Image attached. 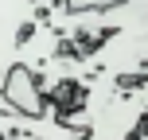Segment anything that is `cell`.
Returning <instances> with one entry per match:
<instances>
[{"instance_id":"1","label":"cell","mask_w":148,"mask_h":140,"mask_svg":"<svg viewBox=\"0 0 148 140\" xmlns=\"http://www.w3.org/2000/svg\"><path fill=\"white\" fill-rule=\"evenodd\" d=\"M0 94L12 105V113H20V117H47V113H55L51 105H47V97H43V86H39L35 70L20 66V62H12V66L4 70Z\"/></svg>"},{"instance_id":"2","label":"cell","mask_w":148,"mask_h":140,"mask_svg":"<svg viewBox=\"0 0 148 140\" xmlns=\"http://www.w3.org/2000/svg\"><path fill=\"white\" fill-rule=\"evenodd\" d=\"M117 4H125V0H62L66 12H109Z\"/></svg>"}]
</instances>
